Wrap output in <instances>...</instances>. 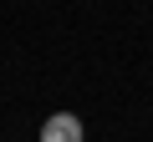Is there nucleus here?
I'll return each mask as SVG.
<instances>
[{
  "instance_id": "obj_1",
  "label": "nucleus",
  "mask_w": 153,
  "mask_h": 142,
  "mask_svg": "<svg viewBox=\"0 0 153 142\" xmlns=\"http://www.w3.org/2000/svg\"><path fill=\"white\" fill-rule=\"evenodd\" d=\"M41 142H82V117L51 112V117L41 122Z\"/></svg>"
}]
</instances>
